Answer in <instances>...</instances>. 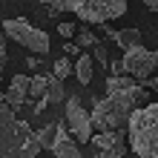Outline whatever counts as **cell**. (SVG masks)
I'll return each instance as SVG.
<instances>
[{
    "label": "cell",
    "instance_id": "7402d4cb",
    "mask_svg": "<svg viewBox=\"0 0 158 158\" xmlns=\"http://www.w3.org/2000/svg\"><path fill=\"white\" fill-rule=\"evenodd\" d=\"M63 49H66V55H78V46L75 43H63Z\"/></svg>",
    "mask_w": 158,
    "mask_h": 158
},
{
    "label": "cell",
    "instance_id": "6da1fadb",
    "mask_svg": "<svg viewBox=\"0 0 158 158\" xmlns=\"http://www.w3.org/2000/svg\"><path fill=\"white\" fill-rule=\"evenodd\" d=\"M40 150L38 132L15 115L12 104H0V158H38Z\"/></svg>",
    "mask_w": 158,
    "mask_h": 158
},
{
    "label": "cell",
    "instance_id": "8fae6325",
    "mask_svg": "<svg viewBox=\"0 0 158 158\" xmlns=\"http://www.w3.org/2000/svg\"><path fill=\"white\" fill-rule=\"evenodd\" d=\"M92 66H95V58H92V55H86V52H83L81 58L75 60V78L83 83V86L92 81Z\"/></svg>",
    "mask_w": 158,
    "mask_h": 158
},
{
    "label": "cell",
    "instance_id": "d4e9b609",
    "mask_svg": "<svg viewBox=\"0 0 158 158\" xmlns=\"http://www.w3.org/2000/svg\"><path fill=\"white\" fill-rule=\"evenodd\" d=\"M155 55H158V52H155Z\"/></svg>",
    "mask_w": 158,
    "mask_h": 158
},
{
    "label": "cell",
    "instance_id": "9c48e42d",
    "mask_svg": "<svg viewBox=\"0 0 158 158\" xmlns=\"http://www.w3.org/2000/svg\"><path fill=\"white\" fill-rule=\"evenodd\" d=\"M66 132H69V124H66V121H60V124H46L40 132H38L40 147H43V150H52L55 141H58L60 135H66Z\"/></svg>",
    "mask_w": 158,
    "mask_h": 158
},
{
    "label": "cell",
    "instance_id": "5b68a950",
    "mask_svg": "<svg viewBox=\"0 0 158 158\" xmlns=\"http://www.w3.org/2000/svg\"><path fill=\"white\" fill-rule=\"evenodd\" d=\"M66 124H69V132L75 135V141L86 144L92 141V135H95V124H92V112H86L81 104V98L75 95H66Z\"/></svg>",
    "mask_w": 158,
    "mask_h": 158
},
{
    "label": "cell",
    "instance_id": "30bf717a",
    "mask_svg": "<svg viewBox=\"0 0 158 158\" xmlns=\"http://www.w3.org/2000/svg\"><path fill=\"white\" fill-rule=\"evenodd\" d=\"M52 152H55V158H81V147L72 141L69 135H60L58 141H55Z\"/></svg>",
    "mask_w": 158,
    "mask_h": 158
},
{
    "label": "cell",
    "instance_id": "4fadbf2b",
    "mask_svg": "<svg viewBox=\"0 0 158 158\" xmlns=\"http://www.w3.org/2000/svg\"><path fill=\"white\" fill-rule=\"evenodd\" d=\"M112 40L121 46V49H129V46L141 43V32H138V29H115Z\"/></svg>",
    "mask_w": 158,
    "mask_h": 158
},
{
    "label": "cell",
    "instance_id": "44dd1931",
    "mask_svg": "<svg viewBox=\"0 0 158 158\" xmlns=\"http://www.w3.org/2000/svg\"><path fill=\"white\" fill-rule=\"evenodd\" d=\"M141 3L150 9V12H158V0H141Z\"/></svg>",
    "mask_w": 158,
    "mask_h": 158
},
{
    "label": "cell",
    "instance_id": "ac0fdd59",
    "mask_svg": "<svg viewBox=\"0 0 158 158\" xmlns=\"http://www.w3.org/2000/svg\"><path fill=\"white\" fill-rule=\"evenodd\" d=\"M3 66H6V32L0 29V81H3Z\"/></svg>",
    "mask_w": 158,
    "mask_h": 158
},
{
    "label": "cell",
    "instance_id": "e0dca14e",
    "mask_svg": "<svg viewBox=\"0 0 158 158\" xmlns=\"http://www.w3.org/2000/svg\"><path fill=\"white\" fill-rule=\"evenodd\" d=\"M92 58H95V63L106 66V63H109V52H106V46H104V43H95V46H92Z\"/></svg>",
    "mask_w": 158,
    "mask_h": 158
},
{
    "label": "cell",
    "instance_id": "3957f363",
    "mask_svg": "<svg viewBox=\"0 0 158 158\" xmlns=\"http://www.w3.org/2000/svg\"><path fill=\"white\" fill-rule=\"evenodd\" d=\"M38 3L52 6L58 12H69L92 26H98L104 20H115L127 12V0H38Z\"/></svg>",
    "mask_w": 158,
    "mask_h": 158
},
{
    "label": "cell",
    "instance_id": "52a82bcc",
    "mask_svg": "<svg viewBox=\"0 0 158 158\" xmlns=\"http://www.w3.org/2000/svg\"><path fill=\"white\" fill-rule=\"evenodd\" d=\"M127 152L124 129H98L92 135V155L95 158H121Z\"/></svg>",
    "mask_w": 158,
    "mask_h": 158
},
{
    "label": "cell",
    "instance_id": "603a6c76",
    "mask_svg": "<svg viewBox=\"0 0 158 158\" xmlns=\"http://www.w3.org/2000/svg\"><path fill=\"white\" fill-rule=\"evenodd\" d=\"M147 89H152V92H155V95H158V75H155V78H152L150 83H147Z\"/></svg>",
    "mask_w": 158,
    "mask_h": 158
},
{
    "label": "cell",
    "instance_id": "2e32d148",
    "mask_svg": "<svg viewBox=\"0 0 158 158\" xmlns=\"http://www.w3.org/2000/svg\"><path fill=\"white\" fill-rule=\"evenodd\" d=\"M52 72H55L58 78H63V81H66L69 75H75V63H72L69 58H58V60L52 63Z\"/></svg>",
    "mask_w": 158,
    "mask_h": 158
},
{
    "label": "cell",
    "instance_id": "277c9868",
    "mask_svg": "<svg viewBox=\"0 0 158 158\" xmlns=\"http://www.w3.org/2000/svg\"><path fill=\"white\" fill-rule=\"evenodd\" d=\"M0 29L6 32V38H12L15 43H20L23 49L35 52L38 58L49 55V49H52L49 35H46L43 29H38L35 23H29L26 17H9V20H3V26H0Z\"/></svg>",
    "mask_w": 158,
    "mask_h": 158
},
{
    "label": "cell",
    "instance_id": "cb8c5ba5",
    "mask_svg": "<svg viewBox=\"0 0 158 158\" xmlns=\"http://www.w3.org/2000/svg\"><path fill=\"white\" fill-rule=\"evenodd\" d=\"M0 104H6V89H0Z\"/></svg>",
    "mask_w": 158,
    "mask_h": 158
},
{
    "label": "cell",
    "instance_id": "9a60e30c",
    "mask_svg": "<svg viewBox=\"0 0 158 158\" xmlns=\"http://www.w3.org/2000/svg\"><path fill=\"white\" fill-rule=\"evenodd\" d=\"M75 43L81 46V49H92V46L101 43V40H98V35L92 32V29H78L75 32Z\"/></svg>",
    "mask_w": 158,
    "mask_h": 158
},
{
    "label": "cell",
    "instance_id": "d6986e66",
    "mask_svg": "<svg viewBox=\"0 0 158 158\" xmlns=\"http://www.w3.org/2000/svg\"><path fill=\"white\" fill-rule=\"evenodd\" d=\"M58 32H60V38H75V23H66V20H63V23H58Z\"/></svg>",
    "mask_w": 158,
    "mask_h": 158
},
{
    "label": "cell",
    "instance_id": "5bb4252c",
    "mask_svg": "<svg viewBox=\"0 0 158 158\" xmlns=\"http://www.w3.org/2000/svg\"><path fill=\"white\" fill-rule=\"evenodd\" d=\"M46 89H49V75H40V72H38V75L32 78L29 98H35V101H38V98H46Z\"/></svg>",
    "mask_w": 158,
    "mask_h": 158
},
{
    "label": "cell",
    "instance_id": "ffe728a7",
    "mask_svg": "<svg viewBox=\"0 0 158 158\" xmlns=\"http://www.w3.org/2000/svg\"><path fill=\"white\" fill-rule=\"evenodd\" d=\"M109 69H112V75H121V72H127V69H124V60H112V66H109Z\"/></svg>",
    "mask_w": 158,
    "mask_h": 158
},
{
    "label": "cell",
    "instance_id": "ba28073f",
    "mask_svg": "<svg viewBox=\"0 0 158 158\" xmlns=\"http://www.w3.org/2000/svg\"><path fill=\"white\" fill-rule=\"evenodd\" d=\"M29 86H32V78L15 75L12 81H9V89H6V104H12V106L17 109L26 98H29Z\"/></svg>",
    "mask_w": 158,
    "mask_h": 158
},
{
    "label": "cell",
    "instance_id": "7a4b0ae2",
    "mask_svg": "<svg viewBox=\"0 0 158 158\" xmlns=\"http://www.w3.org/2000/svg\"><path fill=\"white\" fill-rule=\"evenodd\" d=\"M127 129H129V147L138 158H158V101L138 106Z\"/></svg>",
    "mask_w": 158,
    "mask_h": 158
},
{
    "label": "cell",
    "instance_id": "8992f818",
    "mask_svg": "<svg viewBox=\"0 0 158 158\" xmlns=\"http://www.w3.org/2000/svg\"><path fill=\"white\" fill-rule=\"evenodd\" d=\"M155 66H158V55L150 52L147 46L135 43V46H129V49H124V69H127V75H132L135 81L152 78Z\"/></svg>",
    "mask_w": 158,
    "mask_h": 158
},
{
    "label": "cell",
    "instance_id": "7c38bea8",
    "mask_svg": "<svg viewBox=\"0 0 158 158\" xmlns=\"http://www.w3.org/2000/svg\"><path fill=\"white\" fill-rule=\"evenodd\" d=\"M46 98H49V104H60V101H66V89H63V78H58L55 72L49 75V89H46Z\"/></svg>",
    "mask_w": 158,
    "mask_h": 158
}]
</instances>
